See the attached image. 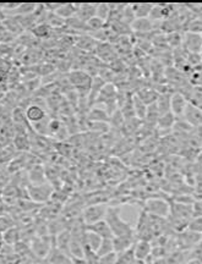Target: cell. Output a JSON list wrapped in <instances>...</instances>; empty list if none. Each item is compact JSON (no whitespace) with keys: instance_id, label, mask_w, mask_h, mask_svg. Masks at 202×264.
I'll return each mask as SVG.
<instances>
[{"instance_id":"20","label":"cell","mask_w":202,"mask_h":264,"mask_svg":"<svg viewBox=\"0 0 202 264\" xmlns=\"http://www.w3.org/2000/svg\"><path fill=\"white\" fill-rule=\"evenodd\" d=\"M176 118L174 116L173 112H166V114L160 115L157 121V125L160 130H170V128H174V124H176Z\"/></svg>"},{"instance_id":"13","label":"cell","mask_w":202,"mask_h":264,"mask_svg":"<svg viewBox=\"0 0 202 264\" xmlns=\"http://www.w3.org/2000/svg\"><path fill=\"white\" fill-rule=\"evenodd\" d=\"M154 6V4H150V2H136V4H130V9L132 11L135 18H148Z\"/></svg>"},{"instance_id":"18","label":"cell","mask_w":202,"mask_h":264,"mask_svg":"<svg viewBox=\"0 0 202 264\" xmlns=\"http://www.w3.org/2000/svg\"><path fill=\"white\" fill-rule=\"evenodd\" d=\"M12 144L15 146L16 150L18 152H28L32 147L31 138L28 137V134H18V136L14 137Z\"/></svg>"},{"instance_id":"6","label":"cell","mask_w":202,"mask_h":264,"mask_svg":"<svg viewBox=\"0 0 202 264\" xmlns=\"http://www.w3.org/2000/svg\"><path fill=\"white\" fill-rule=\"evenodd\" d=\"M182 48L190 54H200L202 46V36L198 33L185 32L182 34Z\"/></svg>"},{"instance_id":"1","label":"cell","mask_w":202,"mask_h":264,"mask_svg":"<svg viewBox=\"0 0 202 264\" xmlns=\"http://www.w3.org/2000/svg\"><path fill=\"white\" fill-rule=\"evenodd\" d=\"M106 222L110 226L113 236H126V235H135V230L131 228L130 224H128L125 220H122L120 216V208L109 207L107 216H106Z\"/></svg>"},{"instance_id":"19","label":"cell","mask_w":202,"mask_h":264,"mask_svg":"<svg viewBox=\"0 0 202 264\" xmlns=\"http://www.w3.org/2000/svg\"><path fill=\"white\" fill-rule=\"evenodd\" d=\"M16 156H18V150L15 148V146H5V147L0 150V165L10 164Z\"/></svg>"},{"instance_id":"9","label":"cell","mask_w":202,"mask_h":264,"mask_svg":"<svg viewBox=\"0 0 202 264\" xmlns=\"http://www.w3.org/2000/svg\"><path fill=\"white\" fill-rule=\"evenodd\" d=\"M138 241L135 235H126V236H114L113 238V246H114V252L116 254L122 253L128 250L134 246V244Z\"/></svg>"},{"instance_id":"7","label":"cell","mask_w":202,"mask_h":264,"mask_svg":"<svg viewBox=\"0 0 202 264\" xmlns=\"http://www.w3.org/2000/svg\"><path fill=\"white\" fill-rule=\"evenodd\" d=\"M182 118L192 128H200V126H202V109L196 106L195 104L188 103Z\"/></svg>"},{"instance_id":"23","label":"cell","mask_w":202,"mask_h":264,"mask_svg":"<svg viewBox=\"0 0 202 264\" xmlns=\"http://www.w3.org/2000/svg\"><path fill=\"white\" fill-rule=\"evenodd\" d=\"M110 116L108 115V112H106V109H100V108H91V112H90L88 115V120L92 121V122H108Z\"/></svg>"},{"instance_id":"25","label":"cell","mask_w":202,"mask_h":264,"mask_svg":"<svg viewBox=\"0 0 202 264\" xmlns=\"http://www.w3.org/2000/svg\"><path fill=\"white\" fill-rule=\"evenodd\" d=\"M110 253H114L113 238H102L100 246L98 247L97 252H96V256H97L98 258H102L106 257V256L110 254Z\"/></svg>"},{"instance_id":"31","label":"cell","mask_w":202,"mask_h":264,"mask_svg":"<svg viewBox=\"0 0 202 264\" xmlns=\"http://www.w3.org/2000/svg\"><path fill=\"white\" fill-rule=\"evenodd\" d=\"M96 16L102 20L108 21L110 16V4H97L96 8Z\"/></svg>"},{"instance_id":"27","label":"cell","mask_w":202,"mask_h":264,"mask_svg":"<svg viewBox=\"0 0 202 264\" xmlns=\"http://www.w3.org/2000/svg\"><path fill=\"white\" fill-rule=\"evenodd\" d=\"M32 33L40 40H47L52 34V27L47 24H38L32 28Z\"/></svg>"},{"instance_id":"5","label":"cell","mask_w":202,"mask_h":264,"mask_svg":"<svg viewBox=\"0 0 202 264\" xmlns=\"http://www.w3.org/2000/svg\"><path fill=\"white\" fill-rule=\"evenodd\" d=\"M108 208L106 204H94V206H88L82 212V222L84 225H91L94 224V222H102V220L106 219V216H107Z\"/></svg>"},{"instance_id":"15","label":"cell","mask_w":202,"mask_h":264,"mask_svg":"<svg viewBox=\"0 0 202 264\" xmlns=\"http://www.w3.org/2000/svg\"><path fill=\"white\" fill-rule=\"evenodd\" d=\"M156 24L157 22L151 21L150 18H135L132 24H131V28L135 32H151L156 27Z\"/></svg>"},{"instance_id":"17","label":"cell","mask_w":202,"mask_h":264,"mask_svg":"<svg viewBox=\"0 0 202 264\" xmlns=\"http://www.w3.org/2000/svg\"><path fill=\"white\" fill-rule=\"evenodd\" d=\"M76 46H78L80 49H82V50L92 52L96 50V48H97L98 46V42L92 37L91 34H84L76 38Z\"/></svg>"},{"instance_id":"16","label":"cell","mask_w":202,"mask_h":264,"mask_svg":"<svg viewBox=\"0 0 202 264\" xmlns=\"http://www.w3.org/2000/svg\"><path fill=\"white\" fill-rule=\"evenodd\" d=\"M28 180L31 185H40L46 182V172L40 165H34L28 172Z\"/></svg>"},{"instance_id":"33","label":"cell","mask_w":202,"mask_h":264,"mask_svg":"<svg viewBox=\"0 0 202 264\" xmlns=\"http://www.w3.org/2000/svg\"><path fill=\"white\" fill-rule=\"evenodd\" d=\"M188 31L186 32H192V33H198V34H202V20H191L189 24H188Z\"/></svg>"},{"instance_id":"14","label":"cell","mask_w":202,"mask_h":264,"mask_svg":"<svg viewBox=\"0 0 202 264\" xmlns=\"http://www.w3.org/2000/svg\"><path fill=\"white\" fill-rule=\"evenodd\" d=\"M96 8H97V4H78V12L75 16L81 21L87 22L96 16Z\"/></svg>"},{"instance_id":"29","label":"cell","mask_w":202,"mask_h":264,"mask_svg":"<svg viewBox=\"0 0 202 264\" xmlns=\"http://www.w3.org/2000/svg\"><path fill=\"white\" fill-rule=\"evenodd\" d=\"M87 24V28H88V32H98L100 31V30L106 28V26H107V21L102 20V18H97V16H94V18H92L91 20H88L86 22Z\"/></svg>"},{"instance_id":"24","label":"cell","mask_w":202,"mask_h":264,"mask_svg":"<svg viewBox=\"0 0 202 264\" xmlns=\"http://www.w3.org/2000/svg\"><path fill=\"white\" fill-rule=\"evenodd\" d=\"M156 106H157L160 115L170 112V94L169 93H160L157 102H156Z\"/></svg>"},{"instance_id":"22","label":"cell","mask_w":202,"mask_h":264,"mask_svg":"<svg viewBox=\"0 0 202 264\" xmlns=\"http://www.w3.org/2000/svg\"><path fill=\"white\" fill-rule=\"evenodd\" d=\"M78 4H62V6L59 8L56 14L59 18L68 20V18H72L76 15V12H78Z\"/></svg>"},{"instance_id":"26","label":"cell","mask_w":202,"mask_h":264,"mask_svg":"<svg viewBox=\"0 0 202 264\" xmlns=\"http://www.w3.org/2000/svg\"><path fill=\"white\" fill-rule=\"evenodd\" d=\"M132 106L134 110H135L136 118L140 120H144L147 112V106L136 94L132 96Z\"/></svg>"},{"instance_id":"21","label":"cell","mask_w":202,"mask_h":264,"mask_svg":"<svg viewBox=\"0 0 202 264\" xmlns=\"http://www.w3.org/2000/svg\"><path fill=\"white\" fill-rule=\"evenodd\" d=\"M136 96H138V97L140 98L147 106H148L157 102L158 97H160V93H157L154 90H150V88H142V90H141Z\"/></svg>"},{"instance_id":"36","label":"cell","mask_w":202,"mask_h":264,"mask_svg":"<svg viewBox=\"0 0 202 264\" xmlns=\"http://www.w3.org/2000/svg\"><path fill=\"white\" fill-rule=\"evenodd\" d=\"M201 36H202V34H201Z\"/></svg>"},{"instance_id":"8","label":"cell","mask_w":202,"mask_h":264,"mask_svg":"<svg viewBox=\"0 0 202 264\" xmlns=\"http://www.w3.org/2000/svg\"><path fill=\"white\" fill-rule=\"evenodd\" d=\"M188 99L182 93L176 92L170 96V112L176 118L184 116V112L188 106Z\"/></svg>"},{"instance_id":"3","label":"cell","mask_w":202,"mask_h":264,"mask_svg":"<svg viewBox=\"0 0 202 264\" xmlns=\"http://www.w3.org/2000/svg\"><path fill=\"white\" fill-rule=\"evenodd\" d=\"M144 210L150 216L168 218L170 214V203L163 198H148L144 204Z\"/></svg>"},{"instance_id":"2","label":"cell","mask_w":202,"mask_h":264,"mask_svg":"<svg viewBox=\"0 0 202 264\" xmlns=\"http://www.w3.org/2000/svg\"><path fill=\"white\" fill-rule=\"evenodd\" d=\"M70 84L75 88L78 92L81 93L82 90V96H88L90 90H91L92 86V80L94 77H91L84 70H74L68 76Z\"/></svg>"},{"instance_id":"12","label":"cell","mask_w":202,"mask_h":264,"mask_svg":"<svg viewBox=\"0 0 202 264\" xmlns=\"http://www.w3.org/2000/svg\"><path fill=\"white\" fill-rule=\"evenodd\" d=\"M152 252V244L150 241L138 240L134 244V256L136 260H148L150 254Z\"/></svg>"},{"instance_id":"11","label":"cell","mask_w":202,"mask_h":264,"mask_svg":"<svg viewBox=\"0 0 202 264\" xmlns=\"http://www.w3.org/2000/svg\"><path fill=\"white\" fill-rule=\"evenodd\" d=\"M84 229H86L87 231H91V232L96 234V235H98L102 238H114L110 226H109L108 222H106V220L94 222V224H91V225H84Z\"/></svg>"},{"instance_id":"35","label":"cell","mask_w":202,"mask_h":264,"mask_svg":"<svg viewBox=\"0 0 202 264\" xmlns=\"http://www.w3.org/2000/svg\"><path fill=\"white\" fill-rule=\"evenodd\" d=\"M200 54L202 55V46H201V50H200Z\"/></svg>"},{"instance_id":"34","label":"cell","mask_w":202,"mask_h":264,"mask_svg":"<svg viewBox=\"0 0 202 264\" xmlns=\"http://www.w3.org/2000/svg\"><path fill=\"white\" fill-rule=\"evenodd\" d=\"M9 172L4 175L2 170H0V188H5L8 186V182H9Z\"/></svg>"},{"instance_id":"10","label":"cell","mask_w":202,"mask_h":264,"mask_svg":"<svg viewBox=\"0 0 202 264\" xmlns=\"http://www.w3.org/2000/svg\"><path fill=\"white\" fill-rule=\"evenodd\" d=\"M24 114H26L27 121H30L32 125L40 122V121L47 118V112H46V109L43 108L42 106H40V104H31V106H28L26 112H24Z\"/></svg>"},{"instance_id":"4","label":"cell","mask_w":202,"mask_h":264,"mask_svg":"<svg viewBox=\"0 0 202 264\" xmlns=\"http://www.w3.org/2000/svg\"><path fill=\"white\" fill-rule=\"evenodd\" d=\"M30 200L34 203H46L53 197V187L49 184L44 182L40 185H30L27 187Z\"/></svg>"},{"instance_id":"32","label":"cell","mask_w":202,"mask_h":264,"mask_svg":"<svg viewBox=\"0 0 202 264\" xmlns=\"http://www.w3.org/2000/svg\"><path fill=\"white\" fill-rule=\"evenodd\" d=\"M186 230L202 235V216H194V218L189 222V225H188Z\"/></svg>"},{"instance_id":"28","label":"cell","mask_w":202,"mask_h":264,"mask_svg":"<svg viewBox=\"0 0 202 264\" xmlns=\"http://www.w3.org/2000/svg\"><path fill=\"white\" fill-rule=\"evenodd\" d=\"M65 26L69 27V28H72V31H82V32H88V28H87V24L86 22L81 21L80 18H76V16H74L72 18H68V20H65Z\"/></svg>"},{"instance_id":"30","label":"cell","mask_w":202,"mask_h":264,"mask_svg":"<svg viewBox=\"0 0 202 264\" xmlns=\"http://www.w3.org/2000/svg\"><path fill=\"white\" fill-rule=\"evenodd\" d=\"M38 5L37 4H30V2H24V4H20L18 8L14 11V15H18V16H28L34 14Z\"/></svg>"}]
</instances>
